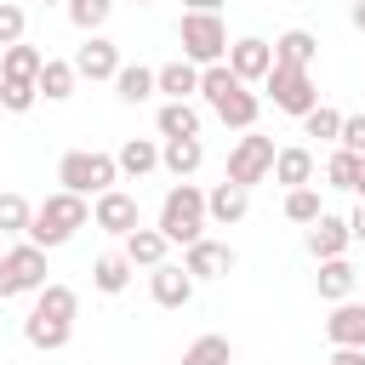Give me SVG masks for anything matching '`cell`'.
<instances>
[{"instance_id": "cell-1", "label": "cell", "mask_w": 365, "mask_h": 365, "mask_svg": "<svg viewBox=\"0 0 365 365\" xmlns=\"http://www.w3.org/2000/svg\"><path fill=\"white\" fill-rule=\"evenodd\" d=\"M91 222V205L80 200V194H68V188H57V194H46L40 205H34V222H29V245H40V251H57V245H68L80 228Z\"/></svg>"}, {"instance_id": "cell-2", "label": "cell", "mask_w": 365, "mask_h": 365, "mask_svg": "<svg viewBox=\"0 0 365 365\" xmlns=\"http://www.w3.org/2000/svg\"><path fill=\"white\" fill-rule=\"evenodd\" d=\"M57 182H63L68 194H80V200H97V194H108V188L120 182V165H114V154L68 148V154L57 160Z\"/></svg>"}, {"instance_id": "cell-3", "label": "cell", "mask_w": 365, "mask_h": 365, "mask_svg": "<svg viewBox=\"0 0 365 365\" xmlns=\"http://www.w3.org/2000/svg\"><path fill=\"white\" fill-rule=\"evenodd\" d=\"M171 245H194L205 240V194L194 182H177L165 200H160V222H154Z\"/></svg>"}, {"instance_id": "cell-4", "label": "cell", "mask_w": 365, "mask_h": 365, "mask_svg": "<svg viewBox=\"0 0 365 365\" xmlns=\"http://www.w3.org/2000/svg\"><path fill=\"white\" fill-rule=\"evenodd\" d=\"M177 40H182V57H188L194 68H211V63L228 57V29H222L217 11H182Z\"/></svg>"}, {"instance_id": "cell-5", "label": "cell", "mask_w": 365, "mask_h": 365, "mask_svg": "<svg viewBox=\"0 0 365 365\" xmlns=\"http://www.w3.org/2000/svg\"><path fill=\"white\" fill-rule=\"evenodd\" d=\"M40 285H46V251H40V245L17 240L11 251H0V302H6V297H29V291H40Z\"/></svg>"}, {"instance_id": "cell-6", "label": "cell", "mask_w": 365, "mask_h": 365, "mask_svg": "<svg viewBox=\"0 0 365 365\" xmlns=\"http://www.w3.org/2000/svg\"><path fill=\"white\" fill-rule=\"evenodd\" d=\"M262 91L274 97V108H279V114H297V120H302V114L319 103V91H314V74H308V68H285V63H274V68H268Z\"/></svg>"}, {"instance_id": "cell-7", "label": "cell", "mask_w": 365, "mask_h": 365, "mask_svg": "<svg viewBox=\"0 0 365 365\" xmlns=\"http://www.w3.org/2000/svg\"><path fill=\"white\" fill-rule=\"evenodd\" d=\"M268 171H274V137H262V131H245V137L228 148V177H222V182L257 188Z\"/></svg>"}, {"instance_id": "cell-8", "label": "cell", "mask_w": 365, "mask_h": 365, "mask_svg": "<svg viewBox=\"0 0 365 365\" xmlns=\"http://www.w3.org/2000/svg\"><path fill=\"white\" fill-rule=\"evenodd\" d=\"M228 74L240 80V86H262L268 80V68H274V46L268 40H257V34H245V40H234L228 46Z\"/></svg>"}, {"instance_id": "cell-9", "label": "cell", "mask_w": 365, "mask_h": 365, "mask_svg": "<svg viewBox=\"0 0 365 365\" xmlns=\"http://www.w3.org/2000/svg\"><path fill=\"white\" fill-rule=\"evenodd\" d=\"M91 222H97L103 234L125 240L131 228H143V217H137V194H125V188H108V194H97V200H91Z\"/></svg>"}, {"instance_id": "cell-10", "label": "cell", "mask_w": 365, "mask_h": 365, "mask_svg": "<svg viewBox=\"0 0 365 365\" xmlns=\"http://www.w3.org/2000/svg\"><path fill=\"white\" fill-rule=\"evenodd\" d=\"M234 245H222V240H194V245H182V268H188V279H222V274H234Z\"/></svg>"}, {"instance_id": "cell-11", "label": "cell", "mask_w": 365, "mask_h": 365, "mask_svg": "<svg viewBox=\"0 0 365 365\" xmlns=\"http://www.w3.org/2000/svg\"><path fill=\"white\" fill-rule=\"evenodd\" d=\"M74 74L80 80H114L120 74V46L103 34H86V46L74 51Z\"/></svg>"}, {"instance_id": "cell-12", "label": "cell", "mask_w": 365, "mask_h": 365, "mask_svg": "<svg viewBox=\"0 0 365 365\" xmlns=\"http://www.w3.org/2000/svg\"><path fill=\"white\" fill-rule=\"evenodd\" d=\"M148 297H154L160 308H188V302H194V279H188V268H177V262L148 268Z\"/></svg>"}, {"instance_id": "cell-13", "label": "cell", "mask_w": 365, "mask_h": 365, "mask_svg": "<svg viewBox=\"0 0 365 365\" xmlns=\"http://www.w3.org/2000/svg\"><path fill=\"white\" fill-rule=\"evenodd\" d=\"M325 336L331 348H365V297L354 302H331V319H325Z\"/></svg>"}, {"instance_id": "cell-14", "label": "cell", "mask_w": 365, "mask_h": 365, "mask_svg": "<svg viewBox=\"0 0 365 365\" xmlns=\"http://www.w3.org/2000/svg\"><path fill=\"white\" fill-rule=\"evenodd\" d=\"M211 114H217L222 125H234V131H257V114H262V97H257L251 86H234L228 97H217V103H211Z\"/></svg>"}, {"instance_id": "cell-15", "label": "cell", "mask_w": 365, "mask_h": 365, "mask_svg": "<svg viewBox=\"0 0 365 365\" xmlns=\"http://www.w3.org/2000/svg\"><path fill=\"white\" fill-rule=\"evenodd\" d=\"M160 165H165L177 182H188V177L205 165V143H200V137H165V143H160Z\"/></svg>"}, {"instance_id": "cell-16", "label": "cell", "mask_w": 365, "mask_h": 365, "mask_svg": "<svg viewBox=\"0 0 365 365\" xmlns=\"http://www.w3.org/2000/svg\"><path fill=\"white\" fill-rule=\"evenodd\" d=\"M245 211H251V188H240V182H217V188L205 194V222H222V228H234Z\"/></svg>"}, {"instance_id": "cell-17", "label": "cell", "mask_w": 365, "mask_h": 365, "mask_svg": "<svg viewBox=\"0 0 365 365\" xmlns=\"http://www.w3.org/2000/svg\"><path fill=\"white\" fill-rule=\"evenodd\" d=\"M348 245H354V234H348V222L342 217H319V222H308V251L319 257V262H331V257H348Z\"/></svg>"}, {"instance_id": "cell-18", "label": "cell", "mask_w": 365, "mask_h": 365, "mask_svg": "<svg viewBox=\"0 0 365 365\" xmlns=\"http://www.w3.org/2000/svg\"><path fill=\"white\" fill-rule=\"evenodd\" d=\"M29 314L74 325V314H80V291H74V285H57V279H46V285L34 291V308H29Z\"/></svg>"}, {"instance_id": "cell-19", "label": "cell", "mask_w": 365, "mask_h": 365, "mask_svg": "<svg viewBox=\"0 0 365 365\" xmlns=\"http://www.w3.org/2000/svg\"><path fill=\"white\" fill-rule=\"evenodd\" d=\"M154 91H165V103H188V97L200 91V68H194L188 57H177V63L154 68Z\"/></svg>"}, {"instance_id": "cell-20", "label": "cell", "mask_w": 365, "mask_h": 365, "mask_svg": "<svg viewBox=\"0 0 365 365\" xmlns=\"http://www.w3.org/2000/svg\"><path fill=\"white\" fill-rule=\"evenodd\" d=\"M120 251H125V262H131V268H160V262H165V251H171V240H165L160 228H131Z\"/></svg>"}, {"instance_id": "cell-21", "label": "cell", "mask_w": 365, "mask_h": 365, "mask_svg": "<svg viewBox=\"0 0 365 365\" xmlns=\"http://www.w3.org/2000/svg\"><path fill=\"white\" fill-rule=\"evenodd\" d=\"M314 285H319V297H325V302H348V297H354V285H359V268H354L348 257H331V262H319Z\"/></svg>"}, {"instance_id": "cell-22", "label": "cell", "mask_w": 365, "mask_h": 365, "mask_svg": "<svg viewBox=\"0 0 365 365\" xmlns=\"http://www.w3.org/2000/svg\"><path fill=\"white\" fill-rule=\"evenodd\" d=\"M40 68H46V51H40V46H23V40H17V46L0 51V80H23V86H34Z\"/></svg>"}, {"instance_id": "cell-23", "label": "cell", "mask_w": 365, "mask_h": 365, "mask_svg": "<svg viewBox=\"0 0 365 365\" xmlns=\"http://www.w3.org/2000/svg\"><path fill=\"white\" fill-rule=\"evenodd\" d=\"M274 182H285V188H308L314 182V154L308 148H274V171H268Z\"/></svg>"}, {"instance_id": "cell-24", "label": "cell", "mask_w": 365, "mask_h": 365, "mask_svg": "<svg viewBox=\"0 0 365 365\" xmlns=\"http://www.w3.org/2000/svg\"><path fill=\"white\" fill-rule=\"evenodd\" d=\"M314 57H319V40L308 29H285L274 40V63H285V68H314Z\"/></svg>"}, {"instance_id": "cell-25", "label": "cell", "mask_w": 365, "mask_h": 365, "mask_svg": "<svg viewBox=\"0 0 365 365\" xmlns=\"http://www.w3.org/2000/svg\"><path fill=\"white\" fill-rule=\"evenodd\" d=\"M114 165H120V177H148L160 165V143L154 137H125L120 154H114Z\"/></svg>"}, {"instance_id": "cell-26", "label": "cell", "mask_w": 365, "mask_h": 365, "mask_svg": "<svg viewBox=\"0 0 365 365\" xmlns=\"http://www.w3.org/2000/svg\"><path fill=\"white\" fill-rule=\"evenodd\" d=\"M131 274H137V268L125 262V251H103V257L91 262V285H97L103 297H120V291L131 285Z\"/></svg>"}, {"instance_id": "cell-27", "label": "cell", "mask_w": 365, "mask_h": 365, "mask_svg": "<svg viewBox=\"0 0 365 365\" xmlns=\"http://www.w3.org/2000/svg\"><path fill=\"white\" fill-rule=\"evenodd\" d=\"M74 63H63V57H46V68H40V80H34V91L46 97V103H63V97H74Z\"/></svg>"}, {"instance_id": "cell-28", "label": "cell", "mask_w": 365, "mask_h": 365, "mask_svg": "<svg viewBox=\"0 0 365 365\" xmlns=\"http://www.w3.org/2000/svg\"><path fill=\"white\" fill-rule=\"evenodd\" d=\"M154 125H160V137H200V108L194 103H160Z\"/></svg>"}, {"instance_id": "cell-29", "label": "cell", "mask_w": 365, "mask_h": 365, "mask_svg": "<svg viewBox=\"0 0 365 365\" xmlns=\"http://www.w3.org/2000/svg\"><path fill=\"white\" fill-rule=\"evenodd\" d=\"M23 336H29V348H46V354H57V348H68V336H74V325H63V319H40V314H29V319H23Z\"/></svg>"}, {"instance_id": "cell-30", "label": "cell", "mask_w": 365, "mask_h": 365, "mask_svg": "<svg viewBox=\"0 0 365 365\" xmlns=\"http://www.w3.org/2000/svg\"><path fill=\"white\" fill-rule=\"evenodd\" d=\"M114 91H120V103H148V97H154V68H143V63H120Z\"/></svg>"}, {"instance_id": "cell-31", "label": "cell", "mask_w": 365, "mask_h": 365, "mask_svg": "<svg viewBox=\"0 0 365 365\" xmlns=\"http://www.w3.org/2000/svg\"><path fill=\"white\" fill-rule=\"evenodd\" d=\"M228 359H234V348H228V336H217V331L194 336L188 354H182V365H228Z\"/></svg>"}, {"instance_id": "cell-32", "label": "cell", "mask_w": 365, "mask_h": 365, "mask_svg": "<svg viewBox=\"0 0 365 365\" xmlns=\"http://www.w3.org/2000/svg\"><path fill=\"white\" fill-rule=\"evenodd\" d=\"M29 222H34V205H29L23 194H0V240L29 234Z\"/></svg>"}, {"instance_id": "cell-33", "label": "cell", "mask_w": 365, "mask_h": 365, "mask_svg": "<svg viewBox=\"0 0 365 365\" xmlns=\"http://www.w3.org/2000/svg\"><path fill=\"white\" fill-rule=\"evenodd\" d=\"M108 11H114V0H68V23L80 34H97L108 23Z\"/></svg>"}, {"instance_id": "cell-34", "label": "cell", "mask_w": 365, "mask_h": 365, "mask_svg": "<svg viewBox=\"0 0 365 365\" xmlns=\"http://www.w3.org/2000/svg\"><path fill=\"white\" fill-rule=\"evenodd\" d=\"M285 217L308 228V222H319V217H325V205H319V194H314V188H285Z\"/></svg>"}, {"instance_id": "cell-35", "label": "cell", "mask_w": 365, "mask_h": 365, "mask_svg": "<svg viewBox=\"0 0 365 365\" xmlns=\"http://www.w3.org/2000/svg\"><path fill=\"white\" fill-rule=\"evenodd\" d=\"M354 177H359V154L336 148V154L325 160V182H331V188H348V194H354Z\"/></svg>"}, {"instance_id": "cell-36", "label": "cell", "mask_w": 365, "mask_h": 365, "mask_svg": "<svg viewBox=\"0 0 365 365\" xmlns=\"http://www.w3.org/2000/svg\"><path fill=\"white\" fill-rule=\"evenodd\" d=\"M234 86H240V80L228 74V63H211V68H200V97H205V103H217V97H228Z\"/></svg>"}, {"instance_id": "cell-37", "label": "cell", "mask_w": 365, "mask_h": 365, "mask_svg": "<svg viewBox=\"0 0 365 365\" xmlns=\"http://www.w3.org/2000/svg\"><path fill=\"white\" fill-rule=\"evenodd\" d=\"M302 131H308V137H331V143H336V131H342V114H336V108H325V103H314V108L302 114Z\"/></svg>"}, {"instance_id": "cell-38", "label": "cell", "mask_w": 365, "mask_h": 365, "mask_svg": "<svg viewBox=\"0 0 365 365\" xmlns=\"http://www.w3.org/2000/svg\"><path fill=\"white\" fill-rule=\"evenodd\" d=\"M34 103H40L34 86H23V80H0V108H6V114H29Z\"/></svg>"}, {"instance_id": "cell-39", "label": "cell", "mask_w": 365, "mask_h": 365, "mask_svg": "<svg viewBox=\"0 0 365 365\" xmlns=\"http://www.w3.org/2000/svg\"><path fill=\"white\" fill-rule=\"evenodd\" d=\"M23 29H29V11H23L17 0H0V46H17Z\"/></svg>"}, {"instance_id": "cell-40", "label": "cell", "mask_w": 365, "mask_h": 365, "mask_svg": "<svg viewBox=\"0 0 365 365\" xmlns=\"http://www.w3.org/2000/svg\"><path fill=\"white\" fill-rule=\"evenodd\" d=\"M336 143H342L348 154H365V114H342V131H336Z\"/></svg>"}, {"instance_id": "cell-41", "label": "cell", "mask_w": 365, "mask_h": 365, "mask_svg": "<svg viewBox=\"0 0 365 365\" xmlns=\"http://www.w3.org/2000/svg\"><path fill=\"white\" fill-rule=\"evenodd\" d=\"M331 365H365V348H336Z\"/></svg>"}, {"instance_id": "cell-42", "label": "cell", "mask_w": 365, "mask_h": 365, "mask_svg": "<svg viewBox=\"0 0 365 365\" xmlns=\"http://www.w3.org/2000/svg\"><path fill=\"white\" fill-rule=\"evenodd\" d=\"M348 234H354V240H359V245H365V200H359V211H354V217H348Z\"/></svg>"}, {"instance_id": "cell-43", "label": "cell", "mask_w": 365, "mask_h": 365, "mask_svg": "<svg viewBox=\"0 0 365 365\" xmlns=\"http://www.w3.org/2000/svg\"><path fill=\"white\" fill-rule=\"evenodd\" d=\"M222 0H182V11H217Z\"/></svg>"}, {"instance_id": "cell-44", "label": "cell", "mask_w": 365, "mask_h": 365, "mask_svg": "<svg viewBox=\"0 0 365 365\" xmlns=\"http://www.w3.org/2000/svg\"><path fill=\"white\" fill-rule=\"evenodd\" d=\"M348 23H354V29H365V0H354V6H348Z\"/></svg>"}, {"instance_id": "cell-45", "label": "cell", "mask_w": 365, "mask_h": 365, "mask_svg": "<svg viewBox=\"0 0 365 365\" xmlns=\"http://www.w3.org/2000/svg\"><path fill=\"white\" fill-rule=\"evenodd\" d=\"M354 194L365 200V154H359V177H354Z\"/></svg>"}, {"instance_id": "cell-46", "label": "cell", "mask_w": 365, "mask_h": 365, "mask_svg": "<svg viewBox=\"0 0 365 365\" xmlns=\"http://www.w3.org/2000/svg\"><path fill=\"white\" fill-rule=\"evenodd\" d=\"M46 6H57V0H46ZM63 6H68V0H63Z\"/></svg>"}, {"instance_id": "cell-47", "label": "cell", "mask_w": 365, "mask_h": 365, "mask_svg": "<svg viewBox=\"0 0 365 365\" xmlns=\"http://www.w3.org/2000/svg\"><path fill=\"white\" fill-rule=\"evenodd\" d=\"M359 285H365V274H359Z\"/></svg>"}, {"instance_id": "cell-48", "label": "cell", "mask_w": 365, "mask_h": 365, "mask_svg": "<svg viewBox=\"0 0 365 365\" xmlns=\"http://www.w3.org/2000/svg\"><path fill=\"white\" fill-rule=\"evenodd\" d=\"M137 6H148V0H137Z\"/></svg>"}]
</instances>
